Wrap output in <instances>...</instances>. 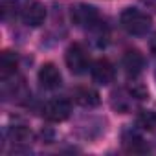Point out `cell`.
<instances>
[{"label": "cell", "mask_w": 156, "mask_h": 156, "mask_svg": "<svg viewBox=\"0 0 156 156\" xmlns=\"http://www.w3.org/2000/svg\"><path fill=\"white\" fill-rule=\"evenodd\" d=\"M121 28L130 35H145L151 30V17L136 8H127L119 17Z\"/></svg>", "instance_id": "6da1fadb"}, {"label": "cell", "mask_w": 156, "mask_h": 156, "mask_svg": "<svg viewBox=\"0 0 156 156\" xmlns=\"http://www.w3.org/2000/svg\"><path fill=\"white\" fill-rule=\"evenodd\" d=\"M64 61H66V66L72 73H85L88 70V64H90V57H88V51L85 50L83 44L79 42H73L68 46L66 50V55H64Z\"/></svg>", "instance_id": "7a4b0ae2"}, {"label": "cell", "mask_w": 156, "mask_h": 156, "mask_svg": "<svg viewBox=\"0 0 156 156\" xmlns=\"http://www.w3.org/2000/svg\"><path fill=\"white\" fill-rule=\"evenodd\" d=\"M72 112V105L68 99H62V98H55V99H50L44 107H42V118L48 119V121H53V123H59V121H64Z\"/></svg>", "instance_id": "3957f363"}, {"label": "cell", "mask_w": 156, "mask_h": 156, "mask_svg": "<svg viewBox=\"0 0 156 156\" xmlns=\"http://www.w3.org/2000/svg\"><path fill=\"white\" fill-rule=\"evenodd\" d=\"M72 20L79 28H94L99 22V13L90 4H77L72 8Z\"/></svg>", "instance_id": "277c9868"}, {"label": "cell", "mask_w": 156, "mask_h": 156, "mask_svg": "<svg viewBox=\"0 0 156 156\" xmlns=\"http://www.w3.org/2000/svg\"><path fill=\"white\" fill-rule=\"evenodd\" d=\"M116 77V70H114V64L108 61V59H98L94 64H92V79L98 83V85H110Z\"/></svg>", "instance_id": "5b68a950"}, {"label": "cell", "mask_w": 156, "mask_h": 156, "mask_svg": "<svg viewBox=\"0 0 156 156\" xmlns=\"http://www.w3.org/2000/svg\"><path fill=\"white\" fill-rule=\"evenodd\" d=\"M61 81H62V75H61L59 68L53 62H46V64L41 66V70H39V83L44 88H48V90L59 88Z\"/></svg>", "instance_id": "8992f818"}, {"label": "cell", "mask_w": 156, "mask_h": 156, "mask_svg": "<svg viewBox=\"0 0 156 156\" xmlns=\"http://www.w3.org/2000/svg\"><path fill=\"white\" fill-rule=\"evenodd\" d=\"M22 20L26 26L37 28L46 20V8L41 2H30L24 9H22Z\"/></svg>", "instance_id": "52a82bcc"}, {"label": "cell", "mask_w": 156, "mask_h": 156, "mask_svg": "<svg viewBox=\"0 0 156 156\" xmlns=\"http://www.w3.org/2000/svg\"><path fill=\"white\" fill-rule=\"evenodd\" d=\"M143 64H145V59L143 55L138 51V50H127L125 55H123V68L129 75L136 77L141 70H143Z\"/></svg>", "instance_id": "ba28073f"}, {"label": "cell", "mask_w": 156, "mask_h": 156, "mask_svg": "<svg viewBox=\"0 0 156 156\" xmlns=\"http://www.w3.org/2000/svg\"><path fill=\"white\" fill-rule=\"evenodd\" d=\"M73 99H75V103H79L81 107H88V108H92V107H98L99 105V94L94 90V88H88V87H83V88H77L75 92H73Z\"/></svg>", "instance_id": "9c48e42d"}, {"label": "cell", "mask_w": 156, "mask_h": 156, "mask_svg": "<svg viewBox=\"0 0 156 156\" xmlns=\"http://www.w3.org/2000/svg\"><path fill=\"white\" fill-rule=\"evenodd\" d=\"M17 64H19L17 53H13V51H2V55H0V72H2L4 79H6L8 75L15 73Z\"/></svg>", "instance_id": "30bf717a"}, {"label": "cell", "mask_w": 156, "mask_h": 156, "mask_svg": "<svg viewBox=\"0 0 156 156\" xmlns=\"http://www.w3.org/2000/svg\"><path fill=\"white\" fill-rule=\"evenodd\" d=\"M123 147L127 152H147L149 147L143 143V140L136 134H130V136H125L123 138Z\"/></svg>", "instance_id": "8fae6325"}, {"label": "cell", "mask_w": 156, "mask_h": 156, "mask_svg": "<svg viewBox=\"0 0 156 156\" xmlns=\"http://www.w3.org/2000/svg\"><path fill=\"white\" fill-rule=\"evenodd\" d=\"M138 125L141 129H147V130L156 129V112H152V110H141L140 116H138Z\"/></svg>", "instance_id": "7c38bea8"}, {"label": "cell", "mask_w": 156, "mask_h": 156, "mask_svg": "<svg viewBox=\"0 0 156 156\" xmlns=\"http://www.w3.org/2000/svg\"><path fill=\"white\" fill-rule=\"evenodd\" d=\"M30 138H31V134L26 127H13L9 130V140L13 143H28Z\"/></svg>", "instance_id": "4fadbf2b"}, {"label": "cell", "mask_w": 156, "mask_h": 156, "mask_svg": "<svg viewBox=\"0 0 156 156\" xmlns=\"http://www.w3.org/2000/svg\"><path fill=\"white\" fill-rule=\"evenodd\" d=\"M17 13V0H2L0 4V15L4 20H9Z\"/></svg>", "instance_id": "5bb4252c"}, {"label": "cell", "mask_w": 156, "mask_h": 156, "mask_svg": "<svg viewBox=\"0 0 156 156\" xmlns=\"http://www.w3.org/2000/svg\"><path fill=\"white\" fill-rule=\"evenodd\" d=\"M141 4H143L149 11L156 13V0H141Z\"/></svg>", "instance_id": "9a60e30c"}, {"label": "cell", "mask_w": 156, "mask_h": 156, "mask_svg": "<svg viewBox=\"0 0 156 156\" xmlns=\"http://www.w3.org/2000/svg\"><path fill=\"white\" fill-rule=\"evenodd\" d=\"M152 48H154V51H156V37H154V41H152Z\"/></svg>", "instance_id": "2e32d148"}]
</instances>
